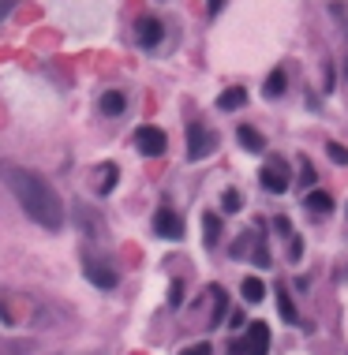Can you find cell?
Wrapping results in <instances>:
<instances>
[{
	"instance_id": "1",
	"label": "cell",
	"mask_w": 348,
	"mask_h": 355,
	"mask_svg": "<svg viewBox=\"0 0 348 355\" xmlns=\"http://www.w3.org/2000/svg\"><path fill=\"white\" fill-rule=\"evenodd\" d=\"M0 180L12 187V195L19 198L23 213L30 217L34 224H42V229H49V232L64 229V202H60L57 191H53L49 180H42L38 172L19 169V165H0Z\"/></svg>"
},
{
	"instance_id": "2",
	"label": "cell",
	"mask_w": 348,
	"mask_h": 355,
	"mask_svg": "<svg viewBox=\"0 0 348 355\" xmlns=\"http://www.w3.org/2000/svg\"><path fill=\"white\" fill-rule=\"evenodd\" d=\"M217 150V135L214 127H206L203 120H191L187 124V161H203Z\"/></svg>"
},
{
	"instance_id": "3",
	"label": "cell",
	"mask_w": 348,
	"mask_h": 355,
	"mask_svg": "<svg viewBox=\"0 0 348 355\" xmlns=\"http://www.w3.org/2000/svg\"><path fill=\"white\" fill-rule=\"evenodd\" d=\"M82 273H86V280L98 288V292H113L116 288V269L109 266L105 258H98V254H90V251H82Z\"/></svg>"
},
{
	"instance_id": "4",
	"label": "cell",
	"mask_w": 348,
	"mask_h": 355,
	"mask_svg": "<svg viewBox=\"0 0 348 355\" xmlns=\"http://www.w3.org/2000/svg\"><path fill=\"white\" fill-rule=\"evenodd\" d=\"M135 150H139L143 157H161V153L169 150V139H165L161 127L143 124V127H135Z\"/></svg>"
},
{
	"instance_id": "5",
	"label": "cell",
	"mask_w": 348,
	"mask_h": 355,
	"mask_svg": "<svg viewBox=\"0 0 348 355\" xmlns=\"http://www.w3.org/2000/svg\"><path fill=\"white\" fill-rule=\"evenodd\" d=\"M259 184L270 191V195H285L289 184H292V176H289V165L281 157H270L266 161V169L259 172Z\"/></svg>"
},
{
	"instance_id": "6",
	"label": "cell",
	"mask_w": 348,
	"mask_h": 355,
	"mask_svg": "<svg viewBox=\"0 0 348 355\" xmlns=\"http://www.w3.org/2000/svg\"><path fill=\"white\" fill-rule=\"evenodd\" d=\"M154 232H158L161 240H184V217L172 206H161L158 213H154Z\"/></svg>"
},
{
	"instance_id": "7",
	"label": "cell",
	"mask_w": 348,
	"mask_h": 355,
	"mask_svg": "<svg viewBox=\"0 0 348 355\" xmlns=\"http://www.w3.org/2000/svg\"><path fill=\"white\" fill-rule=\"evenodd\" d=\"M71 217L79 221V229L86 232V236H94V240H102V236H105V217L98 213V209H90L86 202H75V206H71Z\"/></svg>"
},
{
	"instance_id": "8",
	"label": "cell",
	"mask_w": 348,
	"mask_h": 355,
	"mask_svg": "<svg viewBox=\"0 0 348 355\" xmlns=\"http://www.w3.org/2000/svg\"><path fill=\"white\" fill-rule=\"evenodd\" d=\"M244 355H270V329H266V322H251V325H247Z\"/></svg>"
},
{
	"instance_id": "9",
	"label": "cell",
	"mask_w": 348,
	"mask_h": 355,
	"mask_svg": "<svg viewBox=\"0 0 348 355\" xmlns=\"http://www.w3.org/2000/svg\"><path fill=\"white\" fill-rule=\"evenodd\" d=\"M135 38H139L143 49H154V45H161V38H165V26H161L158 15H143V19L135 23Z\"/></svg>"
},
{
	"instance_id": "10",
	"label": "cell",
	"mask_w": 348,
	"mask_h": 355,
	"mask_svg": "<svg viewBox=\"0 0 348 355\" xmlns=\"http://www.w3.org/2000/svg\"><path fill=\"white\" fill-rule=\"evenodd\" d=\"M304 206H307V213H315V217H329L333 213V195L329 191H311V195L304 198Z\"/></svg>"
},
{
	"instance_id": "11",
	"label": "cell",
	"mask_w": 348,
	"mask_h": 355,
	"mask_svg": "<svg viewBox=\"0 0 348 355\" xmlns=\"http://www.w3.org/2000/svg\"><path fill=\"white\" fill-rule=\"evenodd\" d=\"M236 139H240V146H244L247 153H266V139H262V135L255 131L251 124H240V127H236Z\"/></svg>"
},
{
	"instance_id": "12",
	"label": "cell",
	"mask_w": 348,
	"mask_h": 355,
	"mask_svg": "<svg viewBox=\"0 0 348 355\" xmlns=\"http://www.w3.org/2000/svg\"><path fill=\"white\" fill-rule=\"evenodd\" d=\"M244 105H247V90L244 86H228V90L217 94V108H221V113H236V108H244Z\"/></svg>"
},
{
	"instance_id": "13",
	"label": "cell",
	"mask_w": 348,
	"mask_h": 355,
	"mask_svg": "<svg viewBox=\"0 0 348 355\" xmlns=\"http://www.w3.org/2000/svg\"><path fill=\"white\" fill-rule=\"evenodd\" d=\"M285 90H289V75L281 68H273L266 75V83H262V97H270V102H273V97H281Z\"/></svg>"
},
{
	"instance_id": "14",
	"label": "cell",
	"mask_w": 348,
	"mask_h": 355,
	"mask_svg": "<svg viewBox=\"0 0 348 355\" xmlns=\"http://www.w3.org/2000/svg\"><path fill=\"white\" fill-rule=\"evenodd\" d=\"M98 108H102L105 116H120L127 108V97L120 94V90H105V94L98 97Z\"/></svg>"
},
{
	"instance_id": "15",
	"label": "cell",
	"mask_w": 348,
	"mask_h": 355,
	"mask_svg": "<svg viewBox=\"0 0 348 355\" xmlns=\"http://www.w3.org/2000/svg\"><path fill=\"white\" fill-rule=\"evenodd\" d=\"M277 311H281V322H289V325H296V322H300L296 303H292V296H289V288H285V285H277Z\"/></svg>"
},
{
	"instance_id": "16",
	"label": "cell",
	"mask_w": 348,
	"mask_h": 355,
	"mask_svg": "<svg viewBox=\"0 0 348 355\" xmlns=\"http://www.w3.org/2000/svg\"><path fill=\"white\" fill-rule=\"evenodd\" d=\"M217 240H221V217L203 213V243L206 247H217Z\"/></svg>"
},
{
	"instance_id": "17",
	"label": "cell",
	"mask_w": 348,
	"mask_h": 355,
	"mask_svg": "<svg viewBox=\"0 0 348 355\" xmlns=\"http://www.w3.org/2000/svg\"><path fill=\"white\" fill-rule=\"evenodd\" d=\"M240 296L247 299V303H262V296H266V285H262L259 277H247L240 285Z\"/></svg>"
},
{
	"instance_id": "18",
	"label": "cell",
	"mask_w": 348,
	"mask_h": 355,
	"mask_svg": "<svg viewBox=\"0 0 348 355\" xmlns=\"http://www.w3.org/2000/svg\"><path fill=\"white\" fill-rule=\"evenodd\" d=\"M251 262H255L259 269H270V266H273L270 247H266V240H262V232H255V251H251Z\"/></svg>"
},
{
	"instance_id": "19",
	"label": "cell",
	"mask_w": 348,
	"mask_h": 355,
	"mask_svg": "<svg viewBox=\"0 0 348 355\" xmlns=\"http://www.w3.org/2000/svg\"><path fill=\"white\" fill-rule=\"evenodd\" d=\"M210 296H214V318H210V325H221L225 322V311H228V296H225V288H210Z\"/></svg>"
},
{
	"instance_id": "20",
	"label": "cell",
	"mask_w": 348,
	"mask_h": 355,
	"mask_svg": "<svg viewBox=\"0 0 348 355\" xmlns=\"http://www.w3.org/2000/svg\"><path fill=\"white\" fill-rule=\"evenodd\" d=\"M221 209H225V213H240V209H244V195L228 187L225 195H221Z\"/></svg>"
},
{
	"instance_id": "21",
	"label": "cell",
	"mask_w": 348,
	"mask_h": 355,
	"mask_svg": "<svg viewBox=\"0 0 348 355\" xmlns=\"http://www.w3.org/2000/svg\"><path fill=\"white\" fill-rule=\"evenodd\" d=\"M251 247H255V232H244L240 240L228 247V254H232V258H247V251H251Z\"/></svg>"
},
{
	"instance_id": "22",
	"label": "cell",
	"mask_w": 348,
	"mask_h": 355,
	"mask_svg": "<svg viewBox=\"0 0 348 355\" xmlns=\"http://www.w3.org/2000/svg\"><path fill=\"white\" fill-rule=\"evenodd\" d=\"M105 169V176H102V195H109V191L116 187V180H120V169L113 165V161H109V165H102Z\"/></svg>"
},
{
	"instance_id": "23",
	"label": "cell",
	"mask_w": 348,
	"mask_h": 355,
	"mask_svg": "<svg viewBox=\"0 0 348 355\" xmlns=\"http://www.w3.org/2000/svg\"><path fill=\"white\" fill-rule=\"evenodd\" d=\"M326 153H329L333 165H348V150L341 146V142H326Z\"/></svg>"
},
{
	"instance_id": "24",
	"label": "cell",
	"mask_w": 348,
	"mask_h": 355,
	"mask_svg": "<svg viewBox=\"0 0 348 355\" xmlns=\"http://www.w3.org/2000/svg\"><path fill=\"white\" fill-rule=\"evenodd\" d=\"M322 86H326V94L337 86V71H333V64H329V60H326V68H322Z\"/></svg>"
},
{
	"instance_id": "25",
	"label": "cell",
	"mask_w": 348,
	"mask_h": 355,
	"mask_svg": "<svg viewBox=\"0 0 348 355\" xmlns=\"http://www.w3.org/2000/svg\"><path fill=\"white\" fill-rule=\"evenodd\" d=\"M300 254H304V240H300V236H289V258L300 262Z\"/></svg>"
},
{
	"instance_id": "26",
	"label": "cell",
	"mask_w": 348,
	"mask_h": 355,
	"mask_svg": "<svg viewBox=\"0 0 348 355\" xmlns=\"http://www.w3.org/2000/svg\"><path fill=\"white\" fill-rule=\"evenodd\" d=\"M300 169H304V172H300V184H304V187H311V184H315V169H311L307 161H300Z\"/></svg>"
},
{
	"instance_id": "27",
	"label": "cell",
	"mask_w": 348,
	"mask_h": 355,
	"mask_svg": "<svg viewBox=\"0 0 348 355\" xmlns=\"http://www.w3.org/2000/svg\"><path fill=\"white\" fill-rule=\"evenodd\" d=\"M180 355H214V348H210V344L203 340V344H191V348H184Z\"/></svg>"
},
{
	"instance_id": "28",
	"label": "cell",
	"mask_w": 348,
	"mask_h": 355,
	"mask_svg": "<svg viewBox=\"0 0 348 355\" xmlns=\"http://www.w3.org/2000/svg\"><path fill=\"white\" fill-rule=\"evenodd\" d=\"M273 229H277V236H292V224H289V217H273Z\"/></svg>"
},
{
	"instance_id": "29",
	"label": "cell",
	"mask_w": 348,
	"mask_h": 355,
	"mask_svg": "<svg viewBox=\"0 0 348 355\" xmlns=\"http://www.w3.org/2000/svg\"><path fill=\"white\" fill-rule=\"evenodd\" d=\"M221 8H225V0H206V12L210 15H221Z\"/></svg>"
},
{
	"instance_id": "30",
	"label": "cell",
	"mask_w": 348,
	"mask_h": 355,
	"mask_svg": "<svg viewBox=\"0 0 348 355\" xmlns=\"http://www.w3.org/2000/svg\"><path fill=\"white\" fill-rule=\"evenodd\" d=\"M184 299V285H172V292H169V303H180Z\"/></svg>"
},
{
	"instance_id": "31",
	"label": "cell",
	"mask_w": 348,
	"mask_h": 355,
	"mask_svg": "<svg viewBox=\"0 0 348 355\" xmlns=\"http://www.w3.org/2000/svg\"><path fill=\"white\" fill-rule=\"evenodd\" d=\"M228 325H232V329H240V325H244V314H240V311L228 314Z\"/></svg>"
},
{
	"instance_id": "32",
	"label": "cell",
	"mask_w": 348,
	"mask_h": 355,
	"mask_svg": "<svg viewBox=\"0 0 348 355\" xmlns=\"http://www.w3.org/2000/svg\"><path fill=\"white\" fill-rule=\"evenodd\" d=\"M228 355H244V340H232V344H228Z\"/></svg>"
},
{
	"instance_id": "33",
	"label": "cell",
	"mask_w": 348,
	"mask_h": 355,
	"mask_svg": "<svg viewBox=\"0 0 348 355\" xmlns=\"http://www.w3.org/2000/svg\"><path fill=\"white\" fill-rule=\"evenodd\" d=\"M12 4H15V0H0V19H4L8 12H12Z\"/></svg>"
},
{
	"instance_id": "34",
	"label": "cell",
	"mask_w": 348,
	"mask_h": 355,
	"mask_svg": "<svg viewBox=\"0 0 348 355\" xmlns=\"http://www.w3.org/2000/svg\"><path fill=\"white\" fill-rule=\"evenodd\" d=\"M0 322H8V325H12V311H8L4 303H0Z\"/></svg>"
}]
</instances>
